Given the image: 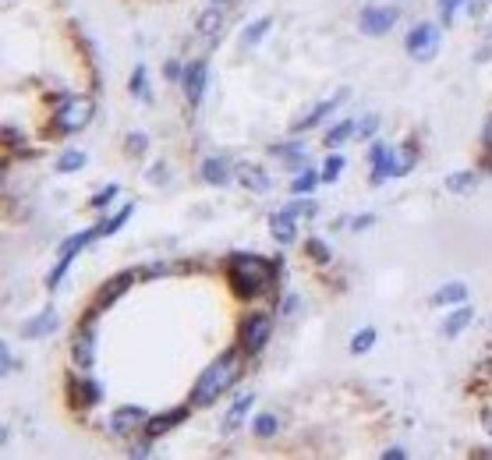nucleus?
Listing matches in <instances>:
<instances>
[{
  "instance_id": "obj_1",
  "label": "nucleus",
  "mask_w": 492,
  "mask_h": 460,
  "mask_svg": "<svg viewBox=\"0 0 492 460\" xmlns=\"http://www.w3.org/2000/svg\"><path fill=\"white\" fill-rule=\"evenodd\" d=\"M237 372H241V358H237V351L220 354V358L198 375V382H195V389H191V404H195V407H209V404H216V400L230 389V382L237 379Z\"/></svg>"
},
{
  "instance_id": "obj_2",
  "label": "nucleus",
  "mask_w": 492,
  "mask_h": 460,
  "mask_svg": "<svg viewBox=\"0 0 492 460\" xmlns=\"http://www.w3.org/2000/svg\"><path fill=\"white\" fill-rule=\"evenodd\" d=\"M230 284L241 298L263 294L273 284V266L259 255H234L230 259Z\"/></svg>"
},
{
  "instance_id": "obj_3",
  "label": "nucleus",
  "mask_w": 492,
  "mask_h": 460,
  "mask_svg": "<svg viewBox=\"0 0 492 460\" xmlns=\"http://www.w3.org/2000/svg\"><path fill=\"white\" fill-rule=\"evenodd\" d=\"M96 238H103V230H100V226H92V230H82V234H75V238H68V241H64V248H61V259H57V266L50 270V280H47V287H50V291H57V287H61V277L68 273V266L75 262V255H78L82 248H89Z\"/></svg>"
},
{
  "instance_id": "obj_4",
  "label": "nucleus",
  "mask_w": 492,
  "mask_h": 460,
  "mask_svg": "<svg viewBox=\"0 0 492 460\" xmlns=\"http://www.w3.org/2000/svg\"><path fill=\"white\" fill-rule=\"evenodd\" d=\"M404 47H407V54H411L414 61H432L436 50H439V25H432V22L414 25V29L407 32Z\"/></svg>"
},
{
  "instance_id": "obj_5",
  "label": "nucleus",
  "mask_w": 492,
  "mask_h": 460,
  "mask_svg": "<svg viewBox=\"0 0 492 460\" xmlns=\"http://www.w3.org/2000/svg\"><path fill=\"white\" fill-rule=\"evenodd\" d=\"M273 337V319L270 315H248L241 326V351L244 354H259Z\"/></svg>"
},
{
  "instance_id": "obj_6",
  "label": "nucleus",
  "mask_w": 492,
  "mask_h": 460,
  "mask_svg": "<svg viewBox=\"0 0 492 460\" xmlns=\"http://www.w3.org/2000/svg\"><path fill=\"white\" fill-rule=\"evenodd\" d=\"M397 22H400V11L397 8H365L361 18H358L361 36H386Z\"/></svg>"
},
{
  "instance_id": "obj_7",
  "label": "nucleus",
  "mask_w": 492,
  "mask_h": 460,
  "mask_svg": "<svg viewBox=\"0 0 492 460\" xmlns=\"http://www.w3.org/2000/svg\"><path fill=\"white\" fill-rule=\"evenodd\" d=\"M92 121V103L89 99H71V103H64L61 107V114H57V128L61 131H82L85 124Z\"/></svg>"
},
{
  "instance_id": "obj_8",
  "label": "nucleus",
  "mask_w": 492,
  "mask_h": 460,
  "mask_svg": "<svg viewBox=\"0 0 492 460\" xmlns=\"http://www.w3.org/2000/svg\"><path fill=\"white\" fill-rule=\"evenodd\" d=\"M181 89H184V96H188V103H191V107H198V103H202V96H205V61H195V64H188V68H184Z\"/></svg>"
},
{
  "instance_id": "obj_9",
  "label": "nucleus",
  "mask_w": 492,
  "mask_h": 460,
  "mask_svg": "<svg viewBox=\"0 0 492 460\" xmlns=\"http://www.w3.org/2000/svg\"><path fill=\"white\" fill-rule=\"evenodd\" d=\"M71 361H75L78 372H89V368H92V361H96V337H92V326L82 329V333L75 337V344H71Z\"/></svg>"
},
{
  "instance_id": "obj_10",
  "label": "nucleus",
  "mask_w": 492,
  "mask_h": 460,
  "mask_svg": "<svg viewBox=\"0 0 492 460\" xmlns=\"http://www.w3.org/2000/svg\"><path fill=\"white\" fill-rule=\"evenodd\" d=\"M145 421H149V414L142 407H117L114 418H110V432L114 435H128L135 428H145Z\"/></svg>"
},
{
  "instance_id": "obj_11",
  "label": "nucleus",
  "mask_w": 492,
  "mask_h": 460,
  "mask_svg": "<svg viewBox=\"0 0 492 460\" xmlns=\"http://www.w3.org/2000/svg\"><path fill=\"white\" fill-rule=\"evenodd\" d=\"M368 163H372V174H368V181H372V184H383L386 177H393L397 152H390L386 145H372V149H368Z\"/></svg>"
},
{
  "instance_id": "obj_12",
  "label": "nucleus",
  "mask_w": 492,
  "mask_h": 460,
  "mask_svg": "<svg viewBox=\"0 0 492 460\" xmlns=\"http://www.w3.org/2000/svg\"><path fill=\"white\" fill-rule=\"evenodd\" d=\"M184 418H188V407L163 411V414H156V418H149V421H145V435H149V439H160V435H167L170 428H177Z\"/></svg>"
},
{
  "instance_id": "obj_13",
  "label": "nucleus",
  "mask_w": 492,
  "mask_h": 460,
  "mask_svg": "<svg viewBox=\"0 0 492 460\" xmlns=\"http://www.w3.org/2000/svg\"><path fill=\"white\" fill-rule=\"evenodd\" d=\"M471 319H474V308L464 301V305H457L446 319H443V326H439V333L446 337V340H453V337H460L467 326H471Z\"/></svg>"
},
{
  "instance_id": "obj_14",
  "label": "nucleus",
  "mask_w": 492,
  "mask_h": 460,
  "mask_svg": "<svg viewBox=\"0 0 492 460\" xmlns=\"http://www.w3.org/2000/svg\"><path fill=\"white\" fill-rule=\"evenodd\" d=\"M131 273H121V277H114V280H107L103 287H100V294H96V312H107L110 308V301H117L128 287H131Z\"/></svg>"
},
{
  "instance_id": "obj_15",
  "label": "nucleus",
  "mask_w": 492,
  "mask_h": 460,
  "mask_svg": "<svg viewBox=\"0 0 492 460\" xmlns=\"http://www.w3.org/2000/svg\"><path fill=\"white\" fill-rule=\"evenodd\" d=\"M344 99H347V89H344V92H337V96H330L326 103H319V107H316V110H312L308 117H301V121H298L294 128H298V131H308V128L323 124V121H326V117H330V114H333V110H337V107L344 103Z\"/></svg>"
},
{
  "instance_id": "obj_16",
  "label": "nucleus",
  "mask_w": 492,
  "mask_h": 460,
  "mask_svg": "<svg viewBox=\"0 0 492 460\" xmlns=\"http://www.w3.org/2000/svg\"><path fill=\"white\" fill-rule=\"evenodd\" d=\"M270 234H273V241H277V245H291V241L298 238V226H294V219L280 209V212H273V216H270Z\"/></svg>"
},
{
  "instance_id": "obj_17",
  "label": "nucleus",
  "mask_w": 492,
  "mask_h": 460,
  "mask_svg": "<svg viewBox=\"0 0 492 460\" xmlns=\"http://www.w3.org/2000/svg\"><path fill=\"white\" fill-rule=\"evenodd\" d=\"M234 174H237V181L248 188V191H270V177L259 167H252V163H237Z\"/></svg>"
},
{
  "instance_id": "obj_18",
  "label": "nucleus",
  "mask_w": 492,
  "mask_h": 460,
  "mask_svg": "<svg viewBox=\"0 0 492 460\" xmlns=\"http://www.w3.org/2000/svg\"><path fill=\"white\" fill-rule=\"evenodd\" d=\"M202 181L205 184H227L230 177H234V170H230V163H223V159H216V156H209V159H202Z\"/></svg>"
},
{
  "instance_id": "obj_19",
  "label": "nucleus",
  "mask_w": 492,
  "mask_h": 460,
  "mask_svg": "<svg viewBox=\"0 0 492 460\" xmlns=\"http://www.w3.org/2000/svg\"><path fill=\"white\" fill-rule=\"evenodd\" d=\"M464 298H467V287L453 280V284L439 287V291H436V294H432L428 301H432V305H464Z\"/></svg>"
},
{
  "instance_id": "obj_20",
  "label": "nucleus",
  "mask_w": 492,
  "mask_h": 460,
  "mask_svg": "<svg viewBox=\"0 0 492 460\" xmlns=\"http://www.w3.org/2000/svg\"><path fill=\"white\" fill-rule=\"evenodd\" d=\"M252 404H256V397H252V393H241V397L234 400V407L227 411V425H223V428H227V432H234V428L241 425V418L252 411Z\"/></svg>"
},
{
  "instance_id": "obj_21",
  "label": "nucleus",
  "mask_w": 492,
  "mask_h": 460,
  "mask_svg": "<svg viewBox=\"0 0 492 460\" xmlns=\"http://www.w3.org/2000/svg\"><path fill=\"white\" fill-rule=\"evenodd\" d=\"M61 326V319H57V312L54 308H47L40 319H32L29 326H25V337H47V333H54Z\"/></svg>"
},
{
  "instance_id": "obj_22",
  "label": "nucleus",
  "mask_w": 492,
  "mask_h": 460,
  "mask_svg": "<svg viewBox=\"0 0 492 460\" xmlns=\"http://www.w3.org/2000/svg\"><path fill=\"white\" fill-rule=\"evenodd\" d=\"M270 25H273L270 18H259V22H252L248 29L241 32V50H252L256 43H263V40H266V32H270Z\"/></svg>"
},
{
  "instance_id": "obj_23",
  "label": "nucleus",
  "mask_w": 492,
  "mask_h": 460,
  "mask_svg": "<svg viewBox=\"0 0 492 460\" xmlns=\"http://www.w3.org/2000/svg\"><path fill=\"white\" fill-rule=\"evenodd\" d=\"M446 188H450L453 195H471V191L478 188V174H471V170L450 174V177H446Z\"/></svg>"
},
{
  "instance_id": "obj_24",
  "label": "nucleus",
  "mask_w": 492,
  "mask_h": 460,
  "mask_svg": "<svg viewBox=\"0 0 492 460\" xmlns=\"http://www.w3.org/2000/svg\"><path fill=\"white\" fill-rule=\"evenodd\" d=\"M220 29H223V11L212 4V8L198 18V32H202V36H209V40H216V36H220Z\"/></svg>"
},
{
  "instance_id": "obj_25",
  "label": "nucleus",
  "mask_w": 492,
  "mask_h": 460,
  "mask_svg": "<svg viewBox=\"0 0 492 460\" xmlns=\"http://www.w3.org/2000/svg\"><path fill=\"white\" fill-rule=\"evenodd\" d=\"M284 212H287L291 219L316 216V212H319V202H312V198H294V202H287V205H284Z\"/></svg>"
},
{
  "instance_id": "obj_26",
  "label": "nucleus",
  "mask_w": 492,
  "mask_h": 460,
  "mask_svg": "<svg viewBox=\"0 0 492 460\" xmlns=\"http://www.w3.org/2000/svg\"><path fill=\"white\" fill-rule=\"evenodd\" d=\"M351 135H354V121H340V124H333V128H330L326 145H330V149H337V145H344Z\"/></svg>"
},
{
  "instance_id": "obj_27",
  "label": "nucleus",
  "mask_w": 492,
  "mask_h": 460,
  "mask_svg": "<svg viewBox=\"0 0 492 460\" xmlns=\"http://www.w3.org/2000/svg\"><path fill=\"white\" fill-rule=\"evenodd\" d=\"M252 428H256L259 439H273V435L280 432V421H277V414H259V418L252 421Z\"/></svg>"
},
{
  "instance_id": "obj_28",
  "label": "nucleus",
  "mask_w": 492,
  "mask_h": 460,
  "mask_svg": "<svg viewBox=\"0 0 492 460\" xmlns=\"http://www.w3.org/2000/svg\"><path fill=\"white\" fill-rule=\"evenodd\" d=\"M319 181H323V174H316V167H308V170H305V174L291 184V191H294V195H305V191H312Z\"/></svg>"
},
{
  "instance_id": "obj_29",
  "label": "nucleus",
  "mask_w": 492,
  "mask_h": 460,
  "mask_svg": "<svg viewBox=\"0 0 492 460\" xmlns=\"http://www.w3.org/2000/svg\"><path fill=\"white\" fill-rule=\"evenodd\" d=\"M376 347V329H358L354 340H351V354H365Z\"/></svg>"
},
{
  "instance_id": "obj_30",
  "label": "nucleus",
  "mask_w": 492,
  "mask_h": 460,
  "mask_svg": "<svg viewBox=\"0 0 492 460\" xmlns=\"http://www.w3.org/2000/svg\"><path fill=\"white\" fill-rule=\"evenodd\" d=\"M57 167H61L64 174H75V170H82V167H85V152H82V149H71V152H64V156H61V163H57Z\"/></svg>"
},
{
  "instance_id": "obj_31",
  "label": "nucleus",
  "mask_w": 492,
  "mask_h": 460,
  "mask_svg": "<svg viewBox=\"0 0 492 460\" xmlns=\"http://www.w3.org/2000/svg\"><path fill=\"white\" fill-rule=\"evenodd\" d=\"M344 167H347V159H344V156H330V159H326V167H323V181H326V184H333V181L344 174Z\"/></svg>"
},
{
  "instance_id": "obj_32",
  "label": "nucleus",
  "mask_w": 492,
  "mask_h": 460,
  "mask_svg": "<svg viewBox=\"0 0 492 460\" xmlns=\"http://www.w3.org/2000/svg\"><path fill=\"white\" fill-rule=\"evenodd\" d=\"M117 195H121V188H117V184H107L100 195H92V198H89V205H92V209H103V205H110Z\"/></svg>"
},
{
  "instance_id": "obj_33",
  "label": "nucleus",
  "mask_w": 492,
  "mask_h": 460,
  "mask_svg": "<svg viewBox=\"0 0 492 460\" xmlns=\"http://www.w3.org/2000/svg\"><path fill=\"white\" fill-rule=\"evenodd\" d=\"M128 216H131V205H124L117 216L103 219V226H100V230H103V234H114V230H121V226H124V219H128Z\"/></svg>"
},
{
  "instance_id": "obj_34",
  "label": "nucleus",
  "mask_w": 492,
  "mask_h": 460,
  "mask_svg": "<svg viewBox=\"0 0 492 460\" xmlns=\"http://www.w3.org/2000/svg\"><path fill=\"white\" fill-rule=\"evenodd\" d=\"M467 4H471V0H443V4H439V11H443V25H450L453 15H457L460 8H467Z\"/></svg>"
},
{
  "instance_id": "obj_35",
  "label": "nucleus",
  "mask_w": 492,
  "mask_h": 460,
  "mask_svg": "<svg viewBox=\"0 0 492 460\" xmlns=\"http://www.w3.org/2000/svg\"><path fill=\"white\" fill-rule=\"evenodd\" d=\"M131 96H145V99H149V89H145V68H135V75H131Z\"/></svg>"
},
{
  "instance_id": "obj_36",
  "label": "nucleus",
  "mask_w": 492,
  "mask_h": 460,
  "mask_svg": "<svg viewBox=\"0 0 492 460\" xmlns=\"http://www.w3.org/2000/svg\"><path fill=\"white\" fill-rule=\"evenodd\" d=\"M305 248H308V255H312V259H319V262H330V248H326L319 238H312Z\"/></svg>"
},
{
  "instance_id": "obj_37",
  "label": "nucleus",
  "mask_w": 492,
  "mask_h": 460,
  "mask_svg": "<svg viewBox=\"0 0 492 460\" xmlns=\"http://www.w3.org/2000/svg\"><path fill=\"white\" fill-rule=\"evenodd\" d=\"M145 145H149V138H145V135H131L128 152H131V156H142V152H145Z\"/></svg>"
},
{
  "instance_id": "obj_38",
  "label": "nucleus",
  "mask_w": 492,
  "mask_h": 460,
  "mask_svg": "<svg viewBox=\"0 0 492 460\" xmlns=\"http://www.w3.org/2000/svg\"><path fill=\"white\" fill-rule=\"evenodd\" d=\"M163 71H167V78H170V82H181V78H184V68H181L177 61H167V68H163Z\"/></svg>"
},
{
  "instance_id": "obj_39",
  "label": "nucleus",
  "mask_w": 492,
  "mask_h": 460,
  "mask_svg": "<svg viewBox=\"0 0 492 460\" xmlns=\"http://www.w3.org/2000/svg\"><path fill=\"white\" fill-rule=\"evenodd\" d=\"M372 223H376L372 216H358V219L351 223V230H365V226H372Z\"/></svg>"
},
{
  "instance_id": "obj_40",
  "label": "nucleus",
  "mask_w": 492,
  "mask_h": 460,
  "mask_svg": "<svg viewBox=\"0 0 492 460\" xmlns=\"http://www.w3.org/2000/svg\"><path fill=\"white\" fill-rule=\"evenodd\" d=\"M149 177H152V181H156V184H160V181H167V170H163V163H156V167H152V174H149Z\"/></svg>"
},
{
  "instance_id": "obj_41",
  "label": "nucleus",
  "mask_w": 492,
  "mask_h": 460,
  "mask_svg": "<svg viewBox=\"0 0 492 460\" xmlns=\"http://www.w3.org/2000/svg\"><path fill=\"white\" fill-rule=\"evenodd\" d=\"M128 456H149V442H145V446H142V442H138V446H131V449H128Z\"/></svg>"
},
{
  "instance_id": "obj_42",
  "label": "nucleus",
  "mask_w": 492,
  "mask_h": 460,
  "mask_svg": "<svg viewBox=\"0 0 492 460\" xmlns=\"http://www.w3.org/2000/svg\"><path fill=\"white\" fill-rule=\"evenodd\" d=\"M397 456L404 460V456H407V449H397V446H393V449H386V453H383V460H397Z\"/></svg>"
},
{
  "instance_id": "obj_43",
  "label": "nucleus",
  "mask_w": 492,
  "mask_h": 460,
  "mask_svg": "<svg viewBox=\"0 0 492 460\" xmlns=\"http://www.w3.org/2000/svg\"><path fill=\"white\" fill-rule=\"evenodd\" d=\"M376 124H379L376 117H365V124H361V135H372V131H376Z\"/></svg>"
},
{
  "instance_id": "obj_44",
  "label": "nucleus",
  "mask_w": 492,
  "mask_h": 460,
  "mask_svg": "<svg viewBox=\"0 0 492 460\" xmlns=\"http://www.w3.org/2000/svg\"><path fill=\"white\" fill-rule=\"evenodd\" d=\"M294 312H298V298H287L284 301V315H294Z\"/></svg>"
},
{
  "instance_id": "obj_45",
  "label": "nucleus",
  "mask_w": 492,
  "mask_h": 460,
  "mask_svg": "<svg viewBox=\"0 0 492 460\" xmlns=\"http://www.w3.org/2000/svg\"><path fill=\"white\" fill-rule=\"evenodd\" d=\"M481 135H485V142H488V145H492V117H488V121H485V131H481Z\"/></svg>"
},
{
  "instance_id": "obj_46",
  "label": "nucleus",
  "mask_w": 492,
  "mask_h": 460,
  "mask_svg": "<svg viewBox=\"0 0 492 460\" xmlns=\"http://www.w3.org/2000/svg\"><path fill=\"white\" fill-rule=\"evenodd\" d=\"M212 4H216V8H223V4H227V0H212Z\"/></svg>"
},
{
  "instance_id": "obj_47",
  "label": "nucleus",
  "mask_w": 492,
  "mask_h": 460,
  "mask_svg": "<svg viewBox=\"0 0 492 460\" xmlns=\"http://www.w3.org/2000/svg\"><path fill=\"white\" fill-rule=\"evenodd\" d=\"M488 428H492V418H488Z\"/></svg>"
}]
</instances>
